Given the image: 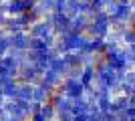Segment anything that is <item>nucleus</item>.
Wrapping results in <instances>:
<instances>
[{"label": "nucleus", "mask_w": 135, "mask_h": 121, "mask_svg": "<svg viewBox=\"0 0 135 121\" xmlns=\"http://www.w3.org/2000/svg\"><path fill=\"white\" fill-rule=\"evenodd\" d=\"M40 83H42V85H49L51 89H55V87L61 85V75L52 69H46L45 73H42V77H40Z\"/></svg>", "instance_id": "f257e3e1"}, {"label": "nucleus", "mask_w": 135, "mask_h": 121, "mask_svg": "<svg viewBox=\"0 0 135 121\" xmlns=\"http://www.w3.org/2000/svg\"><path fill=\"white\" fill-rule=\"evenodd\" d=\"M51 69L52 71H56V73H59V75H69V71H71V67H69V63H67V61H65V57H55V59H52V61H51Z\"/></svg>", "instance_id": "f03ea898"}, {"label": "nucleus", "mask_w": 135, "mask_h": 121, "mask_svg": "<svg viewBox=\"0 0 135 121\" xmlns=\"http://www.w3.org/2000/svg\"><path fill=\"white\" fill-rule=\"evenodd\" d=\"M32 89L34 85H30V83H20V87H18V99H24V101H32Z\"/></svg>", "instance_id": "7ed1b4c3"}, {"label": "nucleus", "mask_w": 135, "mask_h": 121, "mask_svg": "<svg viewBox=\"0 0 135 121\" xmlns=\"http://www.w3.org/2000/svg\"><path fill=\"white\" fill-rule=\"evenodd\" d=\"M30 121H51V119H46L42 111H36V113H30Z\"/></svg>", "instance_id": "20e7f679"}]
</instances>
